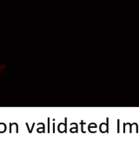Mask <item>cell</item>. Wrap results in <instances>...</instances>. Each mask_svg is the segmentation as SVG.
<instances>
[{
  "label": "cell",
  "mask_w": 139,
  "mask_h": 147,
  "mask_svg": "<svg viewBox=\"0 0 139 147\" xmlns=\"http://www.w3.org/2000/svg\"><path fill=\"white\" fill-rule=\"evenodd\" d=\"M5 69H6V66L5 65H0V77H1L2 74L5 72Z\"/></svg>",
  "instance_id": "cell-1"
}]
</instances>
